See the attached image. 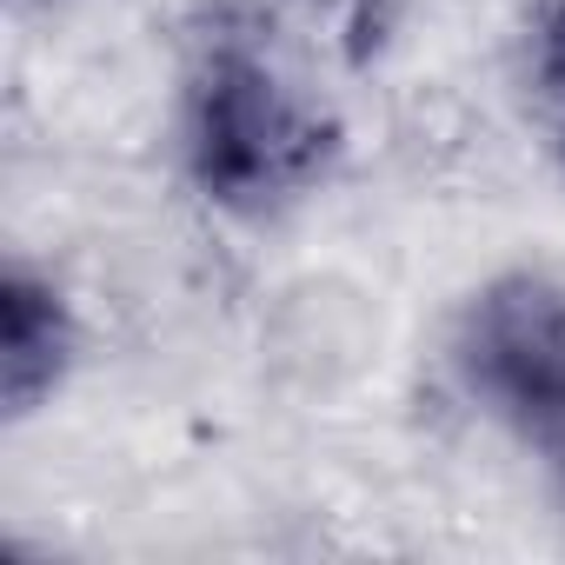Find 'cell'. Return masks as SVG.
Returning a JSON list of instances; mask_svg holds the SVG:
<instances>
[{
    "label": "cell",
    "mask_w": 565,
    "mask_h": 565,
    "mask_svg": "<svg viewBox=\"0 0 565 565\" xmlns=\"http://www.w3.org/2000/svg\"><path fill=\"white\" fill-rule=\"evenodd\" d=\"M466 386L519 433L565 446V287L539 273H505L472 294L459 320Z\"/></svg>",
    "instance_id": "7a4b0ae2"
},
{
    "label": "cell",
    "mask_w": 565,
    "mask_h": 565,
    "mask_svg": "<svg viewBox=\"0 0 565 565\" xmlns=\"http://www.w3.org/2000/svg\"><path fill=\"white\" fill-rule=\"evenodd\" d=\"M74 360V320L67 300L34 273H8L0 287V399H8L14 419H28L67 373Z\"/></svg>",
    "instance_id": "3957f363"
},
{
    "label": "cell",
    "mask_w": 565,
    "mask_h": 565,
    "mask_svg": "<svg viewBox=\"0 0 565 565\" xmlns=\"http://www.w3.org/2000/svg\"><path fill=\"white\" fill-rule=\"evenodd\" d=\"M186 153H193V180L206 186V200L259 213L320 180L327 127L294 87H279L266 61L226 47L193 81Z\"/></svg>",
    "instance_id": "6da1fadb"
},
{
    "label": "cell",
    "mask_w": 565,
    "mask_h": 565,
    "mask_svg": "<svg viewBox=\"0 0 565 565\" xmlns=\"http://www.w3.org/2000/svg\"><path fill=\"white\" fill-rule=\"evenodd\" d=\"M558 459H565V446H558Z\"/></svg>",
    "instance_id": "5b68a950"
},
{
    "label": "cell",
    "mask_w": 565,
    "mask_h": 565,
    "mask_svg": "<svg viewBox=\"0 0 565 565\" xmlns=\"http://www.w3.org/2000/svg\"><path fill=\"white\" fill-rule=\"evenodd\" d=\"M539 81H545V100H552V114H558V127H565V8L545 21V34H539Z\"/></svg>",
    "instance_id": "277c9868"
}]
</instances>
